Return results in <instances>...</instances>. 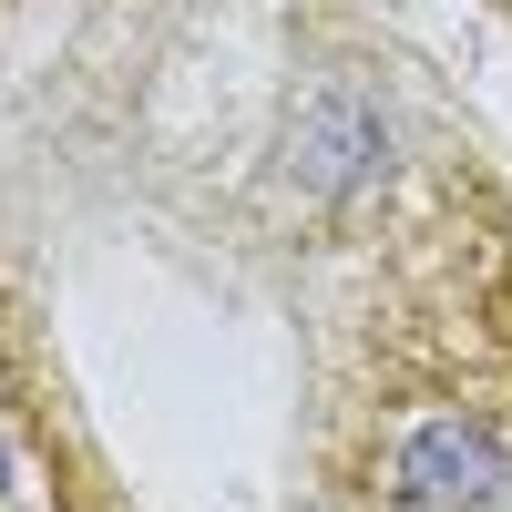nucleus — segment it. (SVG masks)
<instances>
[{"mask_svg":"<svg viewBox=\"0 0 512 512\" xmlns=\"http://www.w3.org/2000/svg\"><path fill=\"white\" fill-rule=\"evenodd\" d=\"M318 512H502L512 492V195L420 154L369 205L308 369Z\"/></svg>","mask_w":512,"mask_h":512,"instance_id":"nucleus-1","label":"nucleus"},{"mask_svg":"<svg viewBox=\"0 0 512 512\" xmlns=\"http://www.w3.org/2000/svg\"><path fill=\"white\" fill-rule=\"evenodd\" d=\"M0 512H103V461L21 297H0Z\"/></svg>","mask_w":512,"mask_h":512,"instance_id":"nucleus-2","label":"nucleus"},{"mask_svg":"<svg viewBox=\"0 0 512 512\" xmlns=\"http://www.w3.org/2000/svg\"><path fill=\"white\" fill-rule=\"evenodd\" d=\"M492 11H502V21H512V0H492Z\"/></svg>","mask_w":512,"mask_h":512,"instance_id":"nucleus-3","label":"nucleus"}]
</instances>
